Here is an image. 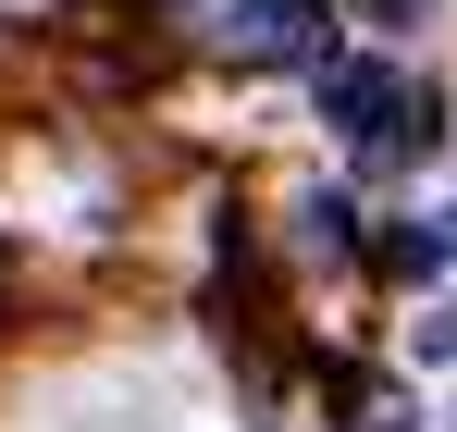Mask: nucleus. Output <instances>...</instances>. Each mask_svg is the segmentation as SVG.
<instances>
[{
  "mask_svg": "<svg viewBox=\"0 0 457 432\" xmlns=\"http://www.w3.org/2000/svg\"><path fill=\"white\" fill-rule=\"evenodd\" d=\"M445 260H457V211L395 222V235H383V272H445Z\"/></svg>",
  "mask_w": 457,
  "mask_h": 432,
  "instance_id": "nucleus-3",
  "label": "nucleus"
},
{
  "mask_svg": "<svg viewBox=\"0 0 457 432\" xmlns=\"http://www.w3.org/2000/svg\"><path fill=\"white\" fill-rule=\"evenodd\" d=\"M309 87H321V124H346V148H371V161L420 137V87H408L395 62H334V50H321Z\"/></svg>",
  "mask_w": 457,
  "mask_h": 432,
  "instance_id": "nucleus-1",
  "label": "nucleus"
},
{
  "mask_svg": "<svg viewBox=\"0 0 457 432\" xmlns=\"http://www.w3.org/2000/svg\"><path fill=\"white\" fill-rule=\"evenodd\" d=\"M309 247H334V260H346V247H359V211H346V198H309Z\"/></svg>",
  "mask_w": 457,
  "mask_h": 432,
  "instance_id": "nucleus-4",
  "label": "nucleus"
},
{
  "mask_svg": "<svg viewBox=\"0 0 457 432\" xmlns=\"http://www.w3.org/2000/svg\"><path fill=\"white\" fill-rule=\"evenodd\" d=\"M359 12H383V25H420V12H433V0H359Z\"/></svg>",
  "mask_w": 457,
  "mask_h": 432,
  "instance_id": "nucleus-5",
  "label": "nucleus"
},
{
  "mask_svg": "<svg viewBox=\"0 0 457 432\" xmlns=\"http://www.w3.org/2000/svg\"><path fill=\"white\" fill-rule=\"evenodd\" d=\"M223 62H321V12L309 0H235L223 12Z\"/></svg>",
  "mask_w": 457,
  "mask_h": 432,
  "instance_id": "nucleus-2",
  "label": "nucleus"
}]
</instances>
